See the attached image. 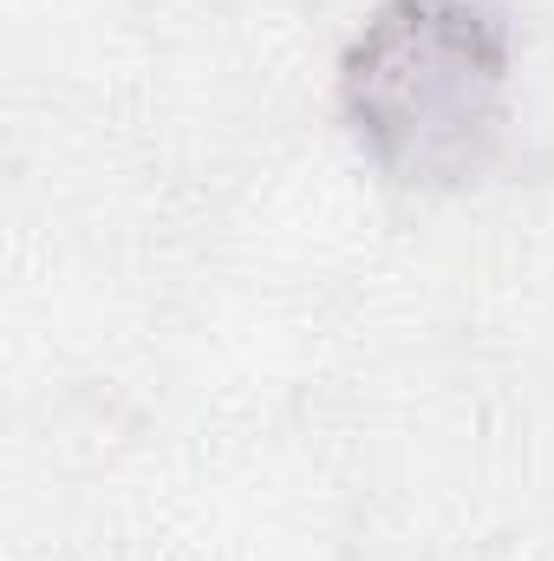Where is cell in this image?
I'll use <instances>...</instances> for the list:
<instances>
[{
    "label": "cell",
    "instance_id": "6da1fadb",
    "mask_svg": "<svg viewBox=\"0 0 554 561\" xmlns=\"http://www.w3.org/2000/svg\"><path fill=\"white\" fill-rule=\"evenodd\" d=\"M509 20L489 0H385L339 59V112L399 183H457L503 131Z\"/></svg>",
    "mask_w": 554,
    "mask_h": 561
}]
</instances>
